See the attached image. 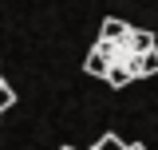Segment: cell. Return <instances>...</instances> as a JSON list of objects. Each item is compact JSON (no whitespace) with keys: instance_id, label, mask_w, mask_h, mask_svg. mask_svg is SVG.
<instances>
[{"instance_id":"1","label":"cell","mask_w":158,"mask_h":150,"mask_svg":"<svg viewBox=\"0 0 158 150\" xmlns=\"http://www.w3.org/2000/svg\"><path fill=\"white\" fill-rule=\"evenodd\" d=\"M107 48H111L107 40H99L95 48H91V56H87V63H83V67H87V75H99V79L107 75V67H111V56H107Z\"/></svg>"},{"instance_id":"8","label":"cell","mask_w":158,"mask_h":150,"mask_svg":"<svg viewBox=\"0 0 158 150\" xmlns=\"http://www.w3.org/2000/svg\"><path fill=\"white\" fill-rule=\"evenodd\" d=\"M123 150H146V146H138V142H127V146H123Z\"/></svg>"},{"instance_id":"5","label":"cell","mask_w":158,"mask_h":150,"mask_svg":"<svg viewBox=\"0 0 158 150\" xmlns=\"http://www.w3.org/2000/svg\"><path fill=\"white\" fill-rule=\"evenodd\" d=\"M127 28H131V24H123L118 16H107V20H103V28H99V40H111V44H115V40L127 36Z\"/></svg>"},{"instance_id":"2","label":"cell","mask_w":158,"mask_h":150,"mask_svg":"<svg viewBox=\"0 0 158 150\" xmlns=\"http://www.w3.org/2000/svg\"><path fill=\"white\" fill-rule=\"evenodd\" d=\"M131 71L138 75H158V48H146V52H138L135 59H131Z\"/></svg>"},{"instance_id":"3","label":"cell","mask_w":158,"mask_h":150,"mask_svg":"<svg viewBox=\"0 0 158 150\" xmlns=\"http://www.w3.org/2000/svg\"><path fill=\"white\" fill-rule=\"evenodd\" d=\"M123 44L131 48V52H146V48H158V40H154V32H142V28H127V36H123Z\"/></svg>"},{"instance_id":"4","label":"cell","mask_w":158,"mask_h":150,"mask_svg":"<svg viewBox=\"0 0 158 150\" xmlns=\"http://www.w3.org/2000/svg\"><path fill=\"white\" fill-rule=\"evenodd\" d=\"M131 79H135L131 63H111V67H107V75H103V83H107V87H127Z\"/></svg>"},{"instance_id":"6","label":"cell","mask_w":158,"mask_h":150,"mask_svg":"<svg viewBox=\"0 0 158 150\" xmlns=\"http://www.w3.org/2000/svg\"><path fill=\"white\" fill-rule=\"evenodd\" d=\"M123 146H127V142H123L118 134H103V138H99L91 150H123Z\"/></svg>"},{"instance_id":"9","label":"cell","mask_w":158,"mask_h":150,"mask_svg":"<svg viewBox=\"0 0 158 150\" xmlns=\"http://www.w3.org/2000/svg\"><path fill=\"white\" fill-rule=\"evenodd\" d=\"M63 150H75V146H63Z\"/></svg>"},{"instance_id":"7","label":"cell","mask_w":158,"mask_h":150,"mask_svg":"<svg viewBox=\"0 0 158 150\" xmlns=\"http://www.w3.org/2000/svg\"><path fill=\"white\" fill-rule=\"evenodd\" d=\"M12 103H16V95L8 91V87H4V79H0V115L8 111V107H12Z\"/></svg>"}]
</instances>
